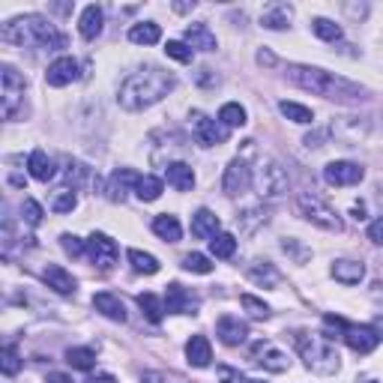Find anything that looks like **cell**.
<instances>
[{"label":"cell","mask_w":383,"mask_h":383,"mask_svg":"<svg viewBox=\"0 0 383 383\" xmlns=\"http://www.w3.org/2000/svg\"><path fill=\"white\" fill-rule=\"evenodd\" d=\"M174 87H177V78L171 75V72L159 69V66H147V69L132 72V75L123 81L117 99H120V105L126 111H144V108L162 102Z\"/></svg>","instance_id":"obj_1"},{"label":"cell","mask_w":383,"mask_h":383,"mask_svg":"<svg viewBox=\"0 0 383 383\" xmlns=\"http://www.w3.org/2000/svg\"><path fill=\"white\" fill-rule=\"evenodd\" d=\"M285 78L290 84L308 90L315 96H324V99H368V90L353 84V81L335 75V72H326V69H317V66H299V63H290L285 69Z\"/></svg>","instance_id":"obj_2"},{"label":"cell","mask_w":383,"mask_h":383,"mask_svg":"<svg viewBox=\"0 0 383 383\" xmlns=\"http://www.w3.org/2000/svg\"><path fill=\"white\" fill-rule=\"evenodd\" d=\"M0 39L6 45H18V48H48V51L63 48V36L57 33V27L48 18L33 12L6 21L3 30H0Z\"/></svg>","instance_id":"obj_3"},{"label":"cell","mask_w":383,"mask_h":383,"mask_svg":"<svg viewBox=\"0 0 383 383\" xmlns=\"http://www.w3.org/2000/svg\"><path fill=\"white\" fill-rule=\"evenodd\" d=\"M297 348H299V353H303L306 368L317 371V375H335L339 366H342L333 339H326L324 333H299Z\"/></svg>","instance_id":"obj_4"},{"label":"cell","mask_w":383,"mask_h":383,"mask_svg":"<svg viewBox=\"0 0 383 383\" xmlns=\"http://www.w3.org/2000/svg\"><path fill=\"white\" fill-rule=\"evenodd\" d=\"M297 209H299V216H303L306 222H312L315 227H321V231H330V234H342L344 231L342 216L335 213V209L326 204L321 195H315V192H303V195H297Z\"/></svg>","instance_id":"obj_5"},{"label":"cell","mask_w":383,"mask_h":383,"mask_svg":"<svg viewBox=\"0 0 383 383\" xmlns=\"http://www.w3.org/2000/svg\"><path fill=\"white\" fill-rule=\"evenodd\" d=\"M0 111L6 120H15L24 111V78L12 66L0 69Z\"/></svg>","instance_id":"obj_6"},{"label":"cell","mask_w":383,"mask_h":383,"mask_svg":"<svg viewBox=\"0 0 383 383\" xmlns=\"http://www.w3.org/2000/svg\"><path fill=\"white\" fill-rule=\"evenodd\" d=\"M258 186H261V195L263 198H281V195H288V189H290L288 168L281 165V162L270 159L267 168H261V183Z\"/></svg>","instance_id":"obj_7"},{"label":"cell","mask_w":383,"mask_h":383,"mask_svg":"<svg viewBox=\"0 0 383 383\" xmlns=\"http://www.w3.org/2000/svg\"><path fill=\"white\" fill-rule=\"evenodd\" d=\"M192 135H195V141L200 144V147H216V144L227 141V126L209 120L207 114L195 111L192 114Z\"/></svg>","instance_id":"obj_8"},{"label":"cell","mask_w":383,"mask_h":383,"mask_svg":"<svg viewBox=\"0 0 383 383\" xmlns=\"http://www.w3.org/2000/svg\"><path fill=\"white\" fill-rule=\"evenodd\" d=\"M252 186V168H249V162L236 156L231 165L225 168V177H222V192L227 198H236V195H243L245 189Z\"/></svg>","instance_id":"obj_9"},{"label":"cell","mask_w":383,"mask_h":383,"mask_svg":"<svg viewBox=\"0 0 383 383\" xmlns=\"http://www.w3.org/2000/svg\"><path fill=\"white\" fill-rule=\"evenodd\" d=\"M87 254H90V261L96 263L102 272H108L117 263V254H120V249H117V243L111 240V236H105V234H93L87 240Z\"/></svg>","instance_id":"obj_10"},{"label":"cell","mask_w":383,"mask_h":383,"mask_svg":"<svg viewBox=\"0 0 383 383\" xmlns=\"http://www.w3.org/2000/svg\"><path fill=\"white\" fill-rule=\"evenodd\" d=\"M362 177H366V168L357 165V162H348V159L330 162V165L324 168V180L330 186H357Z\"/></svg>","instance_id":"obj_11"},{"label":"cell","mask_w":383,"mask_h":383,"mask_svg":"<svg viewBox=\"0 0 383 383\" xmlns=\"http://www.w3.org/2000/svg\"><path fill=\"white\" fill-rule=\"evenodd\" d=\"M344 342L353 353H371L380 344V335L375 326H357V324H348L344 330Z\"/></svg>","instance_id":"obj_12"},{"label":"cell","mask_w":383,"mask_h":383,"mask_svg":"<svg viewBox=\"0 0 383 383\" xmlns=\"http://www.w3.org/2000/svg\"><path fill=\"white\" fill-rule=\"evenodd\" d=\"M216 335L227 344V348H236V344H243L245 335H249V324L240 321L236 315H222L216 324Z\"/></svg>","instance_id":"obj_13"},{"label":"cell","mask_w":383,"mask_h":383,"mask_svg":"<svg viewBox=\"0 0 383 383\" xmlns=\"http://www.w3.org/2000/svg\"><path fill=\"white\" fill-rule=\"evenodd\" d=\"M78 78V60L72 57H57L45 72V84L48 87H66Z\"/></svg>","instance_id":"obj_14"},{"label":"cell","mask_w":383,"mask_h":383,"mask_svg":"<svg viewBox=\"0 0 383 383\" xmlns=\"http://www.w3.org/2000/svg\"><path fill=\"white\" fill-rule=\"evenodd\" d=\"M198 299L183 285H168L165 290V312L168 315H195Z\"/></svg>","instance_id":"obj_15"},{"label":"cell","mask_w":383,"mask_h":383,"mask_svg":"<svg viewBox=\"0 0 383 383\" xmlns=\"http://www.w3.org/2000/svg\"><path fill=\"white\" fill-rule=\"evenodd\" d=\"M138 180H141V174H135L132 168L114 171L111 180H108V198H111V200H126L129 192L138 189Z\"/></svg>","instance_id":"obj_16"},{"label":"cell","mask_w":383,"mask_h":383,"mask_svg":"<svg viewBox=\"0 0 383 383\" xmlns=\"http://www.w3.org/2000/svg\"><path fill=\"white\" fill-rule=\"evenodd\" d=\"M42 279H45V285H48L51 290H57L60 297H72V294H75V288H78V281L72 279V272L57 267V263H48V267L42 270Z\"/></svg>","instance_id":"obj_17"},{"label":"cell","mask_w":383,"mask_h":383,"mask_svg":"<svg viewBox=\"0 0 383 383\" xmlns=\"http://www.w3.org/2000/svg\"><path fill=\"white\" fill-rule=\"evenodd\" d=\"M290 15H294V9L288 3H267L261 12V24L267 27V30H285L290 24Z\"/></svg>","instance_id":"obj_18"},{"label":"cell","mask_w":383,"mask_h":383,"mask_svg":"<svg viewBox=\"0 0 383 383\" xmlns=\"http://www.w3.org/2000/svg\"><path fill=\"white\" fill-rule=\"evenodd\" d=\"M165 180H168V183L174 186L177 192H189L192 186H195V171H192L189 162H168Z\"/></svg>","instance_id":"obj_19"},{"label":"cell","mask_w":383,"mask_h":383,"mask_svg":"<svg viewBox=\"0 0 383 383\" xmlns=\"http://www.w3.org/2000/svg\"><path fill=\"white\" fill-rule=\"evenodd\" d=\"M93 308L99 315H105L108 321H117V324L126 321V306H123V299L114 297V294H96L93 297Z\"/></svg>","instance_id":"obj_20"},{"label":"cell","mask_w":383,"mask_h":383,"mask_svg":"<svg viewBox=\"0 0 383 383\" xmlns=\"http://www.w3.org/2000/svg\"><path fill=\"white\" fill-rule=\"evenodd\" d=\"M186 357L195 368H207L209 359H213V348H209V339L207 335H192L189 344H186Z\"/></svg>","instance_id":"obj_21"},{"label":"cell","mask_w":383,"mask_h":383,"mask_svg":"<svg viewBox=\"0 0 383 383\" xmlns=\"http://www.w3.org/2000/svg\"><path fill=\"white\" fill-rule=\"evenodd\" d=\"M186 45L198 51H216V33L207 24H189L186 27Z\"/></svg>","instance_id":"obj_22"},{"label":"cell","mask_w":383,"mask_h":383,"mask_svg":"<svg viewBox=\"0 0 383 383\" xmlns=\"http://www.w3.org/2000/svg\"><path fill=\"white\" fill-rule=\"evenodd\" d=\"M218 216L209 213V209H198L195 216H192V234L198 236V240H213L218 234Z\"/></svg>","instance_id":"obj_23"},{"label":"cell","mask_w":383,"mask_h":383,"mask_svg":"<svg viewBox=\"0 0 383 383\" xmlns=\"http://www.w3.org/2000/svg\"><path fill=\"white\" fill-rule=\"evenodd\" d=\"M254 362L258 366H263L267 371H288V357L281 351H276V348H267V344H258L254 348Z\"/></svg>","instance_id":"obj_24"},{"label":"cell","mask_w":383,"mask_h":383,"mask_svg":"<svg viewBox=\"0 0 383 383\" xmlns=\"http://www.w3.org/2000/svg\"><path fill=\"white\" fill-rule=\"evenodd\" d=\"M102 24H105V15H102L99 6H87L78 18V30H81L84 39H96V36L102 33Z\"/></svg>","instance_id":"obj_25"},{"label":"cell","mask_w":383,"mask_h":383,"mask_svg":"<svg viewBox=\"0 0 383 383\" xmlns=\"http://www.w3.org/2000/svg\"><path fill=\"white\" fill-rule=\"evenodd\" d=\"M333 276L335 281H342V285H359L362 276H366V267H362L359 261H335L333 263Z\"/></svg>","instance_id":"obj_26"},{"label":"cell","mask_w":383,"mask_h":383,"mask_svg":"<svg viewBox=\"0 0 383 383\" xmlns=\"http://www.w3.org/2000/svg\"><path fill=\"white\" fill-rule=\"evenodd\" d=\"M27 171H30L33 180L48 183V180L54 177V162L48 159V153H45V150H33L30 159H27Z\"/></svg>","instance_id":"obj_27"},{"label":"cell","mask_w":383,"mask_h":383,"mask_svg":"<svg viewBox=\"0 0 383 383\" xmlns=\"http://www.w3.org/2000/svg\"><path fill=\"white\" fill-rule=\"evenodd\" d=\"M153 231H156V236L165 240V243H177L180 236H183V227H180L177 216H168V213L153 218Z\"/></svg>","instance_id":"obj_28"},{"label":"cell","mask_w":383,"mask_h":383,"mask_svg":"<svg viewBox=\"0 0 383 383\" xmlns=\"http://www.w3.org/2000/svg\"><path fill=\"white\" fill-rule=\"evenodd\" d=\"M249 279L258 281V285H263V288H276L279 285V270L267 261H254L249 267Z\"/></svg>","instance_id":"obj_29"},{"label":"cell","mask_w":383,"mask_h":383,"mask_svg":"<svg viewBox=\"0 0 383 383\" xmlns=\"http://www.w3.org/2000/svg\"><path fill=\"white\" fill-rule=\"evenodd\" d=\"M129 39L135 45H156L162 39V30H159V24H153V21H141V24H132Z\"/></svg>","instance_id":"obj_30"},{"label":"cell","mask_w":383,"mask_h":383,"mask_svg":"<svg viewBox=\"0 0 383 383\" xmlns=\"http://www.w3.org/2000/svg\"><path fill=\"white\" fill-rule=\"evenodd\" d=\"M129 263H132V270L135 272H144V276H156L159 272V261L153 258V254H147V252H141V249H129Z\"/></svg>","instance_id":"obj_31"},{"label":"cell","mask_w":383,"mask_h":383,"mask_svg":"<svg viewBox=\"0 0 383 383\" xmlns=\"http://www.w3.org/2000/svg\"><path fill=\"white\" fill-rule=\"evenodd\" d=\"M138 306H141V312H144V317H147L150 324H162V315H165V303H162L156 294H141V297H138Z\"/></svg>","instance_id":"obj_32"},{"label":"cell","mask_w":383,"mask_h":383,"mask_svg":"<svg viewBox=\"0 0 383 383\" xmlns=\"http://www.w3.org/2000/svg\"><path fill=\"white\" fill-rule=\"evenodd\" d=\"M263 222H267V209L263 207H249L243 216H236V225H240L243 234H254Z\"/></svg>","instance_id":"obj_33"},{"label":"cell","mask_w":383,"mask_h":383,"mask_svg":"<svg viewBox=\"0 0 383 383\" xmlns=\"http://www.w3.org/2000/svg\"><path fill=\"white\" fill-rule=\"evenodd\" d=\"M66 362L72 368H78V371H90L96 366V353L90 348H69L66 351Z\"/></svg>","instance_id":"obj_34"},{"label":"cell","mask_w":383,"mask_h":383,"mask_svg":"<svg viewBox=\"0 0 383 383\" xmlns=\"http://www.w3.org/2000/svg\"><path fill=\"white\" fill-rule=\"evenodd\" d=\"M312 30H315L317 39H324V42H339L342 39V27L335 21H330V18H315Z\"/></svg>","instance_id":"obj_35"},{"label":"cell","mask_w":383,"mask_h":383,"mask_svg":"<svg viewBox=\"0 0 383 383\" xmlns=\"http://www.w3.org/2000/svg\"><path fill=\"white\" fill-rule=\"evenodd\" d=\"M279 111L285 114L288 120L299 123V126H306V123H312V120H315L312 108H306V105H299V102H281V105H279Z\"/></svg>","instance_id":"obj_36"},{"label":"cell","mask_w":383,"mask_h":383,"mask_svg":"<svg viewBox=\"0 0 383 383\" xmlns=\"http://www.w3.org/2000/svg\"><path fill=\"white\" fill-rule=\"evenodd\" d=\"M209 252H213L216 258H231L236 252V236L234 234H216L213 240H209Z\"/></svg>","instance_id":"obj_37"},{"label":"cell","mask_w":383,"mask_h":383,"mask_svg":"<svg viewBox=\"0 0 383 383\" xmlns=\"http://www.w3.org/2000/svg\"><path fill=\"white\" fill-rule=\"evenodd\" d=\"M240 306L254 317V321H267V317H270V306L263 303V299L252 297V294H243V297H240Z\"/></svg>","instance_id":"obj_38"},{"label":"cell","mask_w":383,"mask_h":383,"mask_svg":"<svg viewBox=\"0 0 383 383\" xmlns=\"http://www.w3.org/2000/svg\"><path fill=\"white\" fill-rule=\"evenodd\" d=\"M135 195H138L141 200H156L162 195V180L159 177H141L138 180V189H135Z\"/></svg>","instance_id":"obj_39"},{"label":"cell","mask_w":383,"mask_h":383,"mask_svg":"<svg viewBox=\"0 0 383 383\" xmlns=\"http://www.w3.org/2000/svg\"><path fill=\"white\" fill-rule=\"evenodd\" d=\"M218 120L225 126H243L245 123V108L236 105V102H227L222 105V111H218Z\"/></svg>","instance_id":"obj_40"},{"label":"cell","mask_w":383,"mask_h":383,"mask_svg":"<svg viewBox=\"0 0 383 383\" xmlns=\"http://www.w3.org/2000/svg\"><path fill=\"white\" fill-rule=\"evenodd\" d=\"M0 368H3L6 377H12L21 371V357H18V351L9 344V348H3V353H0Z\"/></svg>","instance_id":"obj_41"},{"label":"cell","mask_w":383,"mask_h":383,"mask_svg":"<svg viewBox=\"0 0 383 383\" xmlns=\"http://www.w3.org/2000/svg\"><path fill=\"white\" fill-rule=\"evenodd\" d=\"M75 207H78V195H75V192H69V189L57 192V195H54V200H51L54 213H72Z\"/></svg>","instance_id":"obj_42"},{"label":"cell","mask_w":383,"mask_h":383,"mask_svg":"<svg viewBox=\"0 0 383 383\" xmlns=\"http://www.w3.org/2000/svg\"><path fill=\"white\" fill-rule=\"evenodd\" d=\"M183 270L189 272H200V276H207V272H213V263H209L207 254H198V252H192L183 258Z\"/></svg>","instance_id":"obj_43"},{"label":"cell","mask_w":383,"mask_h":383,"mask_svg":"<svg viewBox=\"0 0 383 383\" xmlns=\"http://www.w3.org/2000/svg\"><path fill=\"white\" fill-rule=\"evenodd\" d=\"M90 180V168L81 165V162H69L66 165V183H72V192H75L78 186H84Z\"/></svg>","instance_id":"obj_44"},{"label":"cell","mask_w":383,"mask_h":383,"mask_svg":"<svg viewBox=\"0 0 383 383\" xmlns=\"http://www.w3.org/2000/svg\"><path fill=\"white\" fill-rule=\"evenodd\" d=\"M141 383H192V380L177 375V371H144Z\"/></svg>","instance_id":"obj_45"},{"label":"cell","mask_w":383,"mask_h":383,"mask_svg":"<svg viewBox=\"0 0 383 383\" xmlns=\"http://www.w3.org/2000/svg\"><path fill=\"white\" fill-rule=\"evenodd\" d=\"M60 245H63V252H66V254H72V258H81V254L87 252V243L78 240L75 234H63L60 236Z\"/></svg>","instance_id":"obj_46"},{"label":"cell","mask_w":383,"mask_h":383,"mask_svg":"<svg viewBox=\"0 0 383 383\" xmlns=\"http://www.w3.org/2000/svg\"><path fill=\"white\" fill-rule=\"evenodd\" d=\"M21 216H24V222H27V225H33V227H36V225L42 222V216H45V213H42V207L36 204L33 198H24V204H21Z\"/></svg>","instance_id":"obj_47"},{"label":"cell","mask_w":383,"mask_h":383,"mask_svg":"<svg viewBox=\"0 0 383 383\" xmlns=\"http://www.w3.org/2000/svg\"><path fill=\"white\" fill-rule=\"evenodd\" d=\"M165 51H168V57H174L177 63H192V48L186 42H168Z\"/></svg>","instance_id":"obj_48"},{"label":"cell","mask_w":383,"mask_h":383,"mask_svg":"<svg viewBox=\"0 0 383 383\" xmlns=\"http://www.w3.org/2000/svg\"><path fill=\"white\" fill-rule=\"evenodd\" d=\"M218 383H245V377L236 368L222 366V368H218Z\"/></svg>","instance_id":"obj_49"},{"label":"cell","mask_w":383,"mask_h":383,"mask_svg":"<svg viewBox=\"0 0 383 383\" xmlns=\"http://www.w3.org/2000/svg\"><path fill=\"white\" fill-rule=\"evenodd\" d=\"M368 240L377 243V245L383 243V218H375V222L368 225Z\"/></svg>","instance_id":"obj_50"},{"label":"cell","mask_w":383,"mask_h":383,"mask_svg":"<svg viewBox=\"0 0 383 383\" xmlns=\"http://www.w3.org/2000/svg\"><path fill=\"white\" fill-rule=\"evenodd\" d=\"M281 249L290 252V254H297V261H306V252L297 245V240H285V243H281Z\"/></svg>","instance_id":"obj_51"},{"label":"cell","mask_w":383,"mask_h":383,"mask_svg":"<svg viewBox=\"0 0 383 383\" xmlns=\"http://www.w3.org/2000/svg\"><path fill=\"white\" fill-rule=\"evenodd\" d=\"M326 138V132H315V135H306V147H324V141Z\"/></svg>","instance_id":"obj_52"},{"label":"cell","mask_w":383,"mask_h":383,"mask_svg":"<svg viewBox=\"0 0 383 383\" xmlns=\"http://www.w3.org/2000/svg\"><path fill=\"white\" fill-rule=\"evenodd\" d=\"M258 63H267V66H276V57L270 51H258Z\"/></svg>","instance_id":"obj_53"},{"label":"cell","mask_w":383,"mask_h":383,"mask_svg":"<svg viewBox=\"0 0 383 383\" xmlns=\"http://www.w3.org/2000/svg\"><path fill=\"white\" fill-rule=\"evenodd\" d=\"M87 383H117V377L114 375H96V377H90Z\"/></svg>","instance_id":"obj_54"},{"label":"cell","mask_w":383,"mask_h":383,"mask_svg":"<svg viewBox=\"0 0 383 383\" xmlns=\"http://www.w3.org/2000/svg\"><path fill=\"white\" fill-rule=\"evenodd\" d=\"M48 383H69V377H63V375H51Z\"/></svg>","instance_id":"obj_55"},{"label":"cell","mask_w":383,"mask_h":383,"mask_svg":"<svg viewBox=\"0 0 383 383\" xmlns=\"http://www.w3.org/2000/svg\"><path fill=\"white\" fill-rule=\"evenodd\" d=\"M353 213H357V218H366V207L357 204V207H353Z\"/></svg>","instance_id":"obj_56"},{"label":"cell","mask_w":383,"mask_h":383,"mask_svg":"<svg viewBox=\"0 0 383 383\" xmlns=\"http://www.w3.org/2000/svg\"><path fill=\"white\" fill-rule=\"evenodd\" d=\"M186 9H195V3H177V12H186Z\"/></svg>","instance_id":"obj_57"},{"label":"cell","mask_w":383,"mask_h":383,"mask_svg":"<svg viewBox=\"0 0 383 383\" xmlns=\"http://www.w3.org/2000/svg\"><path fill=\"white\" fill-rule=\"evenodd\" d=\"M245 383H263V380H245Z\"/></svg>","instance_id":"obj_58"},{"label":"cell","mask_w":383,"mask_h":383,"mask_svg":"<svg viewBox=\"0 0 383 383\" xmlns=\"http://www.w3.org/2000/svg\"><path fill=\"white\" fill-rule=\"evenodd\" d=\"M362 383H377V380H362Z\"/></svg>","instance_id":"obj_59"}]
</instances>
